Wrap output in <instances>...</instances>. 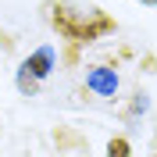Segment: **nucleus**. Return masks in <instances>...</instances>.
Returning a JSON list of instances; mask_svg holds the SVG:
<instances>
[{"label": "nucleus", "mask_w": 157, "mask_h": 157, "mask_svg": "<svg viewBox=\"0 0 157 157\" xmlns=\"http://www.w3.org/2000/svg\"><path fill=\"white\" fill-rule=\"evenodd\" d=\"M50 25L61 39H68L75 47L97 43V39L111 36L118 29V21L111 18L97 4H82V0H54L50 4Z\"/></svg>", "instance_id": "obj_1"}, {"label": "nucleus", "mask_w": 157, "mask_h": 157, "mask_svg": "<svg viewBox=\"0 0 157 157\" xmlns=\"http://www.w3.org/2000/svg\"><path fill=\"white\" fill-rule=\"evenodd\" d=\"M54 68H57V54H54V47H39L36 54H29V57L21 61V71L32 75V82H43Z\"/></svg>", "instance_id": "obj_2"}, {"label": "nucleus", "mask_w": 157, "mask_h": 157, "mask_svg": "<svg viewBox=\"0 0 157 157\" xmlns=\"http://www.w3.org/2000/svg\"><path fill=\"white\" fill-rule=\"evenodd\" d=\"M86 89L89 93H97V97H114L118 93V75H114V68H89V75H86Z\"/></svg>", "instance_id": "obj_3"}, {"label": "nucleus", "mask_w": 157, "mask_h": 157, "mask_svg": "<svg viewBox=\"0 0 157 157\" xmlns=\"http://www.w3.org/2000/svg\"><path fill=\"white\" fill-rule=\"evenodd\" d=\"M128 154H132V147H128L125 136H114V139L107 143V157H128Z\"/></svg>", "instance_id": "obj_4"}, {"label": "nucleus", "mask_w": 157, "mask_h": 157, "mask_svg": "<svg viewBox=\"0 0 157 157\" xmlns=\"http://www.w3.org/2000/svg\"><path fill=\"white\" fill-rule=\"evenodd\" d=\"M147 107H150L147 93H136V100H132V114H139V111H147Z\"/></svg>", "instance_id": "obj_5"}, {"label": "nucleus", "mask_w": 157, "mask_h": 157, "mask_svg": "<svg viewBox=\"0 0 157 157\" xmlns=\"http://www.w3.org/2000/svg\"><path fill=\"white\" fill-rule=\"evenodd\" d=\"M143 4H147V7H157V0H143Z\"/></svg>", "instance_id": "obj_6"}, {"label": "nucleus", "mask_w": 157, "mask_h": 157, "mask_svg": "<svg viewBox=\"0 0 157 157\" xmlns=\"http://www.w3.org/2000/svg\"><path fill=\"white\" fill-rule=\"evenodd\" d=\"M154 157H157V154H154Z\"/></svg>", "instance_id": "obj_7"}]
</instances>
